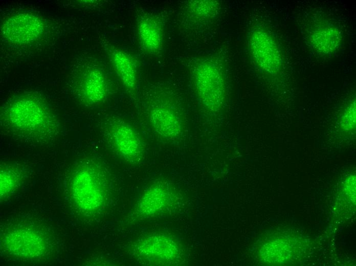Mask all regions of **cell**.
<instances>
[{
	"label": "cell",
	"instance_id": "cell-1",
	"mask_svg": "<svg viewBox=\"0 0 356 266\" xmlns=\"http://www.w3.org/2000/svg\"><path fill=\"white\" fill-rule=\"evenodd\" d=\"M3 127L12 135L37 143L54 141L59 124L47 102L32 92L14 96L2 108Z\"/></svg>",
	"mask_w": 356,
	"mask_h": 266
},
{
	"label": "cell",
	"instance_id": "cell-2",
	"mask_svg": "<svg viewBox=\"0 0 356 266\" xmlns=\"http://www.w3.org/2000/svg\"><path fill=\"white\" fill-rule=\"evenodd\" d=\"M219 63L215 59L204 57L193 64L191 74L195 91L202 105L216 112L225 99V81Z\"/></svg>",
	"mask_w": 356,
	"mask_h": 266
},
{
	"label": "cell",
	"instance_id": "cell-3",
	"mask_svg": "<svg viewBox=\"0 0 356 266\" xmlns=\"http://www.w3.org/2000/svg\"><path fill=\"white\" fill-rule=\"evenodd\" d=\"M106 182L100 169L95 165L86 163L74 173L71 182L72 197L83 210L98 209L103 204Z\"/></svg>",
	"mask_w": 356,
	"mask_h": 266
},
{
	"label": "cell",
	"instance_id": "cell-4",
	"mask_svg": "<svg viewBox=\"0 0 356 266\" xmlns=\"http://www.w3.org/2000/svg\"><path fill=\"white\" fill-rule=\"evenodd\" d=\"M45 24L39 16L28 12L13 14L2 26L4 39L15 45H25L38 40L45 31Z\"/></svg>",
	"mask_w": 356,
	"mask_h": 266
},
{
	"label": "cell",
	"instance_id": "cell-5",
	"mask_svg": "<svg viewBox=\"0 0 356 266\" xmlns=\"http://www.w3.org/2000/svg\"><path fill=\"white\" fill-rule=\"evenodd\" d=\"M74 89L84 104L95 105L103 102L109 92L108 80L104 71L96 65L82 68L74 79Z\"/></svg>",
	"mask_w": 356,
	"mask_h": 266
},
{
	"label": "cell",
	"instance_id": "cell-6",
	"mask_svg": "<svg viewBox=\"0 0 356 266\" xmlns=\"http://www.w3.org/2000/svg\"><path fill=\"white\" fill-rule=\"evenodd\" d=\"M105 132L111 145L125 160L137 162L142 158L144 150L142 139L129 124L121 119H113L107 124Z\"/></svg>",
	"mask_w": 356,
	"mask_h": 266
},
{
	"label": "cell",
	"instance_id": "cell-7",
	"mask_svg": "<svg viewBox=\"0 0 356 266\" xmlns=\"http://www.w3.org/2000/svg\"><path fill=\"white\" fill-rule=\"evenodd\" d=\"M248 44L254 60L261 70L271 74L279 71L282 64L281 54L275 40L268 31L254 29L249 35Z\"/></svg>",
	"mask_w": 356,
	"mask_h": 266
},
{
	"label": "cell",
	"instance_id": "cell-8",
	"mask_svg": "<svg viewBox=\"0 0 356 266\" xmlns=\"http://www.w3.org/2000/svg\"><path fill=\"white\" fill-rule=\"evenodd\" d=\"M4 248L10 254L27 258L42 256L47 242L42 235L34 230L20 228L9 231L2 239Z\"/></svg>",
	"mask_w": 356,
	"mask_h": 266
},
{
	"label": "cell",
	"instance_id": "cell-9",
	"mask_svg": "<svg viewBox=\"0 0 356 266\" xmlns=\"http://www.w3.org/2000/svg\"><path fill=\"white\" fill-rule=\"evenodd\" d=\"M148 118L154 131L163 138L172 140L182 133L181 114L168 100L161 99L153 102L148 110Z\"/></svg>",
	"mask_w": 356,
	"mask_h": 266
},
{
	"label": "cell",
	"instance_id": "cell-10",
	"mask_svg": "<svg viewBox=\"0 0 356 266\" xmlns=\"http://www.w3.org/2000/svg\"><path fill=\"white\" fill-rule=\"evenodd\" d=\"M135 252L142 259L157 264H170L179 254L177 245L169 237L159 234L141 239L136 244Z\"/></svg>",
	"mask_w": 356,
	"mask_h": 266
},
{
	"label": "cell",
	"instance_id": "cell-11",
	"mask_svg": "<svg viewBox=\"0 0 356 266\" xmlns=\"http://www.w3.org/2000/svg\"><path fill=\"white\" fill-rule=\"evenodd\" d=\"M138 40L143 50L149 55L159 54L163 48L164 36V24L157 15L143 13L136 23Z\"/></svg>",
	"mask_w": 356,
	"mask_h": 266
},
{
	"label": "cell",
	"instance_id": "cell-12",
	"mask_svg": "<svg viewBox=\"0 0 356 266\" xmlns=\"http://www.w3.org/2000/svg\"><path fill=\"white\" fill-rule=\"evenodd\" d=\"M109 61L126 91L136 93L138 83V65L134 57L126 50L111 47L107 49Z\"/></svg>",
	"mask_w": 356,
	"mask_h": 266
},
{
	"label": "cell",
	"instance_id": "cell-13",
	"mask_svg": "<svg viewBox=\"0 0 356 266\" xmlns=\"http://www.w3.org/2000/svg\"><path fill=\"white\" fill-rule=\"evenodd\" d=\"M309 35L311 45L321 55L333 53L341 44V32L330 23H317L312 27Z\"/></svg>",
	"mask_w": 356,
	"mask_h": 266
},
{
	"label": "cell",
	"instance_id": "cell-14",
	"mask_svg": "<svg viewBox=\"0 0 356 266\" xmlns=\"http://www.w3.org/2000/svg\"><path fill=\"white\" fill-rule=\"evenodd\" d=\"M169 195L166 185L161 183L153 184L140 198L138 206L139 212L146 216L155 214L166 206Z\"/></svg>",
	"mask_w": 356,
	"mask_h": 266
},
{
	"label": "cell",
	"instance_id": "cell-15",
	"mask_svg": "<svg viewBox=\"0 0 356 266\" xmlns=\"http://www.w3.org/2000/svg\"><path fill=\"white\" fill-rule=\"evenodd\" d=\"M219 9L220 4L216 1H190L185 5V10L189 17L200 21L214 18Z\"/></svg>",
	"mask_w": 356,
	"mask_h": 266
},
{
	"label": "cell",
	"instance_id": "cell-16",
	"mask_svg": "<svg viewBox=\"0 0 356 266\" xmlns=\"http://www.w3.org/2000/svg\"><path fill=\"white\" fill-rule=\"evenodd\" d=\"M0 175L2 197L9 194L18 186L22 178V172L17 166L6 165L1 167Z\"/></svg>",
	"mask_w": 356,
	"mask_h": 266
},
{
	"label": "cell",
	"instance_id": "cell-17",
	"mask_svg": "<svg viewBox=\"0 0 356 266\" xmlns=\"http://www.w3.org/2000/svg\"><path fill=\"white\" fill-rule=\"evenodd\" d=\"M341 125L345 129H352L355 125V102L347 107L342 117Z\"/></svg>",
	"mask_w": 356,
	"mask_h": 266
}]
</instances>
